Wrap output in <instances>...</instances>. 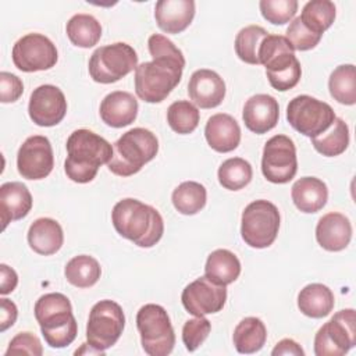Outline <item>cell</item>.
<instances>
[{"instance_id": "obj_13", "label": "cell", "mask_w": 356, "mask_h": 356, "mask_svg": "<svg viewBox=\"0 0 356 356\" xmlns=\"http://www.w3.org/2000/svg\"><path fill=\"white\" fill-rule=\"evenodd\" d=\"M13 63L24 72L50 70L58 60L56 44L42 33H26L13 47Z\"/></svg>"}, {"instance_id": "obj_32", "label": "cell", "mask_w": 356, "mask_h": 356, "mask_svg": "<svg viewBox=\"0 0 356 356\" xmlns=\"http://www.w3.org/2000/svg\"><path fill=\"white\" fill-rule=\"evenodd\" d=\"M171 200L178 213L193 216L206 206L207 192L202 184L196 181H185L172 191Z\"/></svg>"}, {"instance_id": "obj_11", "label": "cell", "mask_w": 356, "mask_h": 356, "mask_svg": "<svg viewBox=\"0 0 356 356\" xmlns=\"http://www.w3.org/2000/svg\"><path fill=\"white\" fill-rule=\"evenodd\" d=\"M335 118V113L328 103L309 95L293 97L286 107L289 125L309 138H314L327 131Z\"/></svg>"}, {"instance_id": "obj_29", "label": "cell", "mask_w": 356, "mask_h": 356, "mask_svg": "<svg viewBox=\"0 0 356 356\" xmlns=\"http://www.w3.org/2000/svg\"><path fill=\"white\" fill-rule=\"evenodd\" d=\"M267 339L264 323L257 317H245L234 330L232 341L239 353L250 355L259 352Z\"/></svg>"}, {"instance_id": "obj_28", "label": "cell", "mask_w": 356, "mask_h": 356, "mask_svg": "<svg viewBox=\"0 0 356 356\" xmlns=\"http://www.w3.org/2000/svg\"><path fill=\"white\" fill-rule=\"evenodd\" d=\"M241 274V261L228 249H216L206 260L204 275L216 284H232Z\"/></svg>"}, {"instance_id": "obj_23", "label": "cell", "mask_w": 356, "mask_h": 356, "mask_svg": "<svg viewBox=\"0 0 356 356\" xmlns=\"http://www.w3.org/2000/svg\"><path fill=\"white\" fill-rule=\"evenodd\" d=\"M32 195L26 185L18 181L6 182L0 186V216L3 229L8 222L28 216L32 209Z\"/></svg>"}, {"instance_id": "obj_7", "label": "cell", "mask_w": 356, "mask_h": 356, "mask_svg": "<svg viewBox=\"0 0 356 356\" xmlns=\"http://www.w3.org/2000/svg\"><path fill=\"white\" fill-rule=\"evenodd\" d=\"M280 220V211L274 203L264 199L254 200L242 211L241 236L250 248H268L278 235Z\"/></svg>"}, {"instance_id": "obj_1", "label": "cell", "mask_w": 356, "mask_h": 356, "mask_svg": "<svg viewBox=\"0 0 356 356\" xmlns=\"http://www.w3.org/2000/svg\"><path fill=\"white\" fill-rule=\"evenodd\" d=\"M115 231L139 248H152L163 236L164 221L161 214L138 199L125 197L117 202L111 211Z\"/></svg>"}, {"instance_id": "obj_17", "label": "cell", "mask_w": 356, "mask_h": 356, "mask_svg": "<svg viewBox=\"0 0 356 356\" xmlns=\"http://www.w3.org/2000/svg\"><path fill=\"white\" fill-rule=\"evenodd\" d=\"M188 95L197 107L214 108L225 97V82L216 71L207 68L196 70L189 78Z\"/></svg>"}, {"instance_id": "obj_26", "label": "cell", "mask_w": 356, "mask_h": 356, "mask_svg": "<svg viewBox=\"0 0 356 356\" xmlns=\"http://www.w3.org/2000/svg\"><path fill=\"white\" fill-rule=\"evenodd\" d=\"M292 202L302 213H317L328 200L327 185L316 177H303L292 185Z\"/></svg>"}, {"instance_id": "obj_4", "label": "cell", "mask_w": 356, "mask_h": 356, "mask_svg": "<svg viewBox=\"0 0 356 356\" xmlns=\"http://www.w3.org/2000/svg\"><path fill=\"white\" fill-rule=\"evenodd\" d=\"M259 63L266 67V75L270 85L285 92L298 85L302 75L299 60L295 50L282 35H267L259 49Z\"/></svg>"}, {"instance_id": "obj_44", "label": "cell", "mask_w": 356, "mask_h": 356, "mask_svg": "<svg viewBox=\"0 0 356 356\" xmlns=\"http://www.w3.org/2000/svg\"><path fill=\"white\" fill-rule=\"evenodd\" d=\"M0 331L4 332L7 328L14 325L17 316H18V309L14 302H11L7 298L0 299Z\"/></svg>"}, {"instance_id": "obj_5", "label": "cell", "mask_w": 356, "mask_h": 356, "mask_svg": "<svg viewBox=\"0 0 356 356\" xmlns=\"http://www.w3.org/2000/svg\"><path fill=\"white\" fill-rule=\"evenodd\" d=\"M159 152L156 135L145 128H132L113 145L108 170L118 177H131L152 161Z\"/></svg>"}, {"instance_id": "obj_18", "label": "cell", "mask_w": 356, "mask_h": 356, "mask_svg": "<svg viewBox=\"0 0 356 356\" xmlns=\"http://www.w3.org/2000/svg\"><path fill=\"white\" fill-rule=\"evenodd\" d=\"M278 118V102L270 95H254L249 97L243 106L242 120L245 122V127L257 135L271 131L277 125Z\"/></svg>"}, {"instance_id": "obj_8", "label": "cell", "mask_w": 356, "mask_h": 356, "mask_svg": "<svg viewBox=\"0 0 356 356\" xmlns=\"http://www.w3.org/2000/svg\"><path fill=\"white\" fill-rule=\"evenodd\" d=\"M138 54L124 42L97 47L89 58V74L95 82L114 83L136 70Z\"/></svg>"}, {"instance_id": "obj_10", "label": "cell", "mask_w": 356, "mask_h": 356, "mask_svg": "<svg viewBox=\"0 0 356 356\" xmlns=\"http://www.w3.org/2000/svg\"><path fill=\"white\" fill-rule=\"evenodd\" d=\"M356 345V314L353 309L335 313L314 337L317 356H342Z\"/></svg>"}, {"instance_id": "obj_37", "label": "cell", "mask_w": 356, "mask_h": 356, "mask_svg": "<svg viewBox=\"0 0 356 356\" xmlns=\"http://www.w3.org/2000/svg\"><path fill=\"white\" fill-rule=\"evenodd\" d=\"M268 32L259 25H248L242 28L235 38V53L243 63L260 64L259 63V49L263 39Z\"/></svg>"}, {"instance_id": "obj_12", "label": "cell", "mask_w": 356, "mask_h": 356, "mask_svg": "<svg viewBox=\"0 0 356 356\" xmlns=\"http://www.w3.org/2000/svg\"><path fill=\"white\" fill-rule=\"evenodd\" d=\"M298 171V157L293 140L286 135H274L263 147L261 172L273 184L289 182Z\"/></svg>"}, {"instance_id": "obj_33", "label": "cell", "mask_w": 356, "mask_h": 356, "mask_svg": "<svg viewBox=\"0 0 356 356\" xmlns=\"http://www.w3.org/2000/svg\"><path fill=\"white\" fill-rule=\"evenodd\" d=\"M337 17V7L330 0L307 1L299 15L302 24L312 32L321 35L334 24Z\"/></svg>"}, {"instance_id": "obj_25", "label": "cell", "mask_w": 356, "mask_h": 356, "mask_svg": "<svg viewBox=\"0 0 356 356\" xmlns=\"http://www.w3.org/2000/svg\"><path fill=\"white\" fill-rule=\"evenodd\" d=\"M42 335L49 346L65 348L74 342L78 334V324L72 310L54 313L39 321Z\"/></svg>"}, {"instance_id": "obj_40", "label": "cell", "mask_w": 356, "mask_h": 356, "mask_svg": "<svg viewBox=\"0 0 356 356\" xmlns=\"http://www.w3.org/2000/svg\"><path fill=\"white\" fill-rule=\"evenodd\" d=\"M211 323L204 317H195L185 321L182 327V342L189 352H195L209 337Z\"/></svg>"}, {"instance_id": "obj_3", "label": "cell", "mask_w": 356, "mask_h": 356, "mask_svg": "<svg viewBox=\"0 0 356 356\" xmlns=\"http://www.w3.org/2000/svg\"><path fill=\"white\" fill-rule=\"evenodd\" d=\"M185 58L156 57L135 70L136 96L146 103H160L181 82Z\"/></svg>"}, {"instance_id": "obj_14", "label": "cell", "mask_w": 356, "mask_h": 356, "mask_svg": "<svg viewBox=\"0 0 356 356\" xmlns=\"http://www.w3.org/2000/svg\"><path fill=\"white\" fill-rule=\"evenodd\" d=\"M54 167V156L50 140L43 135L25 139L17 153V168L26 179H43Z\"/></svg>"}, {"instance_id": "obj_38", "label": "cell", "mask_w": 356, "mask_h": 356, "mask_svg": "<svg viewBox=\"0 0 356 356\" xmlns=\"http://www.w3.org/2000/svg\"><path fill=\"white\" fill-rule=\"evenodd\" d=\"M199 120L197 107L188 100H177L167 110V122L179 135L192 134L197 128Z\"/></svg>"}, {"instance_id": "obj_41", "label": "cell", "mask_w": 356, "mask_h": 356, "mask_svg": "<svg viewBox=\"0 0 356 356\" xmlns=\"http://www.w3.org/2000/svg\"><path fill=\"white\" fill-rule=\"evenodd\" d=\"M288 42L291 43V46L293 47V50H299V51H306L310 49H314L318 42L321 40V35H317L314 32H312L310 29H307L299 17H296L288 26L286 29V36Z\"/></svg>"}, {"instance_id": "obj_27", "label": "cell", "mask_w": 356, "mask_h": 356, "mask_svg": "<svg viewBox=\"0 0 356 356\" xmlns=\"http://www.w3.org/2000/svg\"><path fill=\"white\" fill-rule=\"evenodd\" d=\"M335 305L332 291L323 284L314 282L300 289L298 295L299 310L312 318H323L328 316Z\"/></svg>"}, {"instance_id": "obj_20", "label": "cell", "mask_w": 356, "mask_h": 356, "mask_svg": "<svg viewBox=\"0 0 356 356\" xmlns=\"http://www.w3.org/2000/svg\"><path fill=\"white\" fill-rule=\"evenodd\" d=\"M138 100L132 93L115 90L104 96L100 103V117L104 124L113 128H122L131 125L138 115Z\"/></svg>"}, {"instance_id": "obj_24", "label": "cell", "mask_w": 356, "mask_h": 356, "mask_svg": "<svg viewBox=\"0 0 356 356\" xmlns=\"http://www.w3.org/2000/svg\"><path fill=\"white\" fill-rule=\"evenodd\" d=\"M28 243L33 252L42 256L57 253L64 243L61 225L49 217L35 220L28 229Z\"/></svg>"}, {"instance_id": "obj_30", "label": "cell", "mask_w": 356, "mask_h": 356, "mask_svg": "<svg viewBox=\"0 0 356 356\" xmlns=\"http://www.w3.org/2000/svg\"><path fill=\"white\" fill-rule=\"evenodd\" d=\"M65 32L74 46L89 49L100 40L102 25L90 14H75L68 19Z\"/></svg>"}, {"instance_id": "obj_39", "label": "cell", "mask_w": 356, "mask_h": 356, "mask_svg": "<svg viewBox=\"0 0 356 356\" xmlns=\"http://www.w3.org/2000/svg\"><path fill=\"white\" fill-rule=\"evenodd\" d=\"M259 7L264 19H267L274 25H284L295 17L298 11V1L296 0H261L259 3Z\"/></svg>"}, {"instance_id": "obj_2", "label": "cell", "mask_w": 356, "mask_h": 356, "mask_svg": "<svg viewBox=\"0 0 356 356\" xmlns=\"http://www.w3.org/2000/svg\"><path fill=\"white\" fill-rule=\"evenodd\" d=\"M65 146L64 170L67 177L76 184L90 182L100 165L108 164L113 157V146L100 135L85 128L74 131Z\"/></svg>"}, {"instance_id": "obj_21", "label": "cell", "mask_w": 356, "mask_h": 356, "mask_svg": "<svg viewBox=\"0 0 356 356\" xmlns=\"http://www.w3.org/2000/svg\"><path fill=\"white\" fill-rule=\"evenodd\" d=\"M204 136L213 150L228 153L238 147L241 142V128L232 115L217 113L207 120Z\"/></svg>"}, {"instance_id": "obj_34", "label": "cell", "mask_w": 356, "mask_h": 356, "mask_svg": "<svg viewBox=\"0 0 356 356\" xmlns=\"http://www.w3.org/2000/svg\"><path fill=\"white\" fill-rule=\"evenodd\" d=\"M64 274L71 285L76 288H89L99 281L102 275V267L95 257L79 254L67 263Z\"/></svg>"}, {"instance_id": "obj_35", "label": "cell", "mask_w": 356, "mask_h": 356, "mask_svg": "<svg viewBox=\"0 0 356 356\" xmlns=\"http://www.w3.org/2000/svg\"><path fill=\"white\" fill-rule=\"evenodd\" d=\"M330 95L345 106L356 103V68L353 64L338 65L328 79Z\"/></svg>"}, {"instance_id": "obj_15", "label": "cell", "mask_w": 356, "mask_h": 356, "mask_svg": "<svg viewBox=\"0 0 356 356\" xmlns=\"http://www.w3.org/2000/svg\"><path fill=\"white\" fill-rule=\"evenodd\" d=\"M181 300L185 310L195 317L214 314L222 310L225 305L227 288L203 275L185 286Z\"/></svg>"}, {"instance_id": "obj_46", "label": "cell", "mask_w": 356, "mask_h": 356, "mask_svg": "<svg viewBox=\"0 0 356 356\" xmlns=\"http://www.w3.org/2000/svg\"><path fill=\"white\" fill-rule=\"evenodd\" d=\"M273 356H281V355H293V356H303L305 350L300 348V345L298 342H295L291 338H285L281 339L274 349L271 350Z\"/></svg>"}, {"instance_id": "obj_19", "label": "cell", "mask_w": 356, "mask_h": 356, "mask_svg": "<svg viewBox=\"0 0 356 356\" xmlns=\"http://www.w3.org/2000/svg\"><path fill=\"white\" fill-rule=\"evenodd\" d=\"M316 239L328 252L343 250L352 239V224L349 218L338 211L324 214L316 225Z\"/></svg>"}, {"instance_id": "obj_22", "label": "cell", "mask_w": 356, "mask_h": 356, "mask_svg": "<svg viewBox=\"0 0 356 356\" xmlns=\"http://www.w3.org/2000/svg\"><path fill=\"white\" fill-rule=\"evenodd\" d=\"M193 0H160L154 7V18L159 28L167 33H181L195 17Z\"/></svg>"}, {"instance_id": "obj_9", "label": "cell", "mask_w": 356, "mask_h": 356, "mask_svg": "<svg viewBox=\"0 0 356 356\" xmlns=\"http://www.w3.org/2000/svg\"><path fill=\"white\" fill-rule=\"evenodd\" d=\"M125 327L122 307L110 299L93 305L86 324V341L89 346L104 352L121 337Z\"/></svg>"}, {"instance_id": "obj_43", "label": "cell", "mask_w": 356, "mask_h": 356, "mask_svg": "<svg viewBox=\"0 0 356 356\" xmlns=\"http://www.w3.org/2000/svg\"><path fill=\"white\" fill-rule=\"evenodd\" d=\"M24 93L22 81L11 74L1 71L0 72V102L1 103H14Z\"/></svg>"}, {"instance_id": "obj_6", "label": "cell", "mask_w": 356, "mask_h": 356, "mask_svg": "<svg viewBox=\"0 0 356 356\" xmlns=\"http://www.w3.org/2000/svg\"><path fill=\"white\" fill-rule=\"evenodd\" d=\"M136 327L143 350L150 356H167L175 345V334L165 309L147 303L138 310Z\"/></svg>"}, {"instance_id": "obj_31", "label": "cell", "mask_w": 356, "mask_h": 356, "mask_svg": "<svg viewBox=\"0 0 356 356\" xmlns=\"http://www.w3.org/2000/svg\"><path fill=\"white\" fill-rule=\"evenodd\" d=\"M313 147L325 157L342 154L349 145V128L342 118H335L331 127L323 134L312 138Z\"/></svg>"}, {"instance_id": "obj_36", "label": "cell", "mask_w": 356, "mask_h": 356, "mask_svg": "<svg viewBox=\"0 0 356 356\" xmlns=\"http://www.w3.org/2000/svg\"><path fill=\"white\" fill-rule=\"evenodd\" d=\"M218 182L228 191H239L245 188L253 177V170L249 161L241 157H231L222 161L217 171Z\"/></svg>"}, {"instance_id": "obj_42", "label": "cell", "mask_w": 356, "mask_h": 356, "mask_svg": "<svg viewBox=\"0 0 356 356\" xmlns=\"http://www.w3.org/2000/svg\"><path fill=\"white\" fill-rule=\"evenodd\" d=\"M33 355V356H42L43 348L40 343V339L33 335L32 332H18L10 342L6 355Z\"/></svg>"}, {"instance_id": "obj_45", "label": "cell", "mask_w": 356, "mask_h": 356, "mask_svg": "<svg viewBox=\"0 0 356 356\" xmlns=\"http://www.w3.org/2000/svg\"><path fill=\"white\" fill-rule=\"evenodd\" d=\"M18 284V275L15 270L8 267L7 264H0V293L7 295L15 289Z\"/></svg>"}, {"instance_id": "obj_16", "label": "cell", "mask_w": 356, "mask_h": 356, "mask_svg": "<svg viewBox=\"0 0 356 356\" xmlns=\"http://www.w3.org/2000/svg\"><path fill=\"white\" fill-rule=\"evenodd\" d=\"M28 113L39 127H54L67 113V100L63 90L54 85H40L31 93Z\"/></svg>"}]
</instances>
